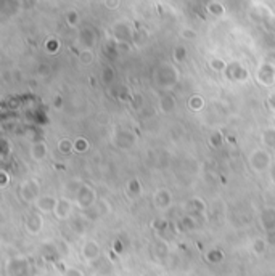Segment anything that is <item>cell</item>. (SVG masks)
Masks as SVG:
<instances>
[{"label": "cell", "instance_id": "3957f363", "mask_svg": "<svg viewBox=\"0 0 275 276\" xmlns=\"http://www.w3.org/2000/svg\"><path fill=\"white\" fill-rule=\"evenodd\" d=\"M20 194L23 198V201L26 202H36L41 198V183L36 178H28L21 183L20 186Z\"/></svg>", "mask_w": 275, "mask_h": 276}, {"label": "cell", "instance_id": "30bf717a", "mask_svg": "<svg viewBox=\"0 0 275 276\" xmlns=\"http://www.w3.org/2000/svg\"><path fill=\"white\" fill-rule=\"evenodd\" d=\"M29 154H31V158H33L34 160H37V162H41V160H44L45 158H47V154H49L47 143L42 142V140L33 143V144H31Z\"/></svg>", "mask_w": 275, "mask_h": 276}, {"label": "cell", "instance_id": "9a60e30c", "mask_svg": "<svg viewBox=\"0 0 275 276\" xmlns=\"http://www.w3.org/2000/svg\"><path fill=\"white\" fill-rule=\"evenodd\" d=\"M265 248H267V241H264V240H256L254 244H253V250H254V254H257V256L264 254Z\"/></svg>", "mask_w": 275, "mask_h": 276}, {"label": "cell", "instance_id": "44dd1931", "mask_svg": "<svg viewBox=\"0 0 275 276\" xmlns=\"http://www.w3.org/2000/svg\"><path fill=\"white\" fill-rule=\"evenodd\" d=\"M0 175H2V180H4L2 183H0V186L5 188V186H7V183H9V180H10V178H9V174H7L5 170H2V172H0Z\"/></svg>", "mask_w": 275, "mask_h": 276}, {"label": "cell", "instance_id": "5b68a950", "mask_svg": "<svg viewBox=\"0 0 275 276\" xmlns=\"http://www.w3.org/2000/svg\"><path fill=\"white\" fill-rule=\"evenodd\" d=\"M25 228L29 234H39L44 228V217L41 212H33L25 218Z\"/></svg>", "mask_w": 275, "mask_h": 276}, {"label": "cell", "instance_id": "e0dca14e", "mask_svg": "<svg viewBox=\"0 0 275 276\" xmlns=\"http://www.w3.org/2000/svg\"><path fill=\"white\" fill-rule=\"evenodd\" d=\"M87 148H89V144L84 138H78V140L74 142V151L76 152H84Z\"/></svg>", "mask_w": 275, "mask_h": 276}, {"label": "cell", "instance_id": "277c9868", "mask_svg": "<svg viewBox=\"0 0 275 276\" xmlns=\"http://www.w3.org/2000/svg\"><path fill=\"white\" fill-rule=\"evenodd\" d=\"M58 201L60 199L55 198V196L44 194L34 202V209L37 212H41V214H53L57 209V206H58Z\"/></svg>", "mask_w": 275, "mask_h": 276}, {"label": "cell", "instance_id": "6da1fadb", "mask_svg": "<svg viewBox=\"0 0 275 276\" xmlns=\"http://www.w3.org/2000/svg\"><path fill=\"white\" fill-rule=\"evenodd\" d=\"M248 162H249V167L253 168L254 172L262 174V172L270 170L273 160H272V156H270L269 151L264 150V148H257V150H253V152L249 154Z\"/></svg>", "mask_w": 275, "mask_h": 276}, {"label": "cell", "instance_id": "ac0fdd59", "mask_svg": "<svg viewBox=\"0 0 275 276\" xmlns=\"http://www.w3.org/2000/svg\"><path fill=\"white\" fill-rule=\"evenodd\" d=\"M209 142H211V144H212L214 148H217V146H220V144H222V135H220L219 132L212 134L211 138H209Z\"/></svg>", "mask_w": 275, "mask_h": 276}, {"label": "cell", "instance_id": "ffe728a7", "mask_svg": "<svg viewBox=\"0 0 275 276\" xmlns=\"http://www.w3.org/2000/svg\"><path fill=\"white\" fill-rule=\"evenodd\" d=\"M267 244L275 246V230L273 232H267Z\"/></svg>", "mask_w": 275, "mask_h": 276}, {"label": "cell", "instance_id": "7c38bea8", "mask_svg": "<svg viewBox=\"0 0 275 276\" xmlns=\"http://www.w3.org/2000/svg\"><path fill=\"white\" fill-rule=\"evenodd\" d=\"M262 143L265 146H275V127L265 128L262 132Z\"/></svg>", "mask_w": 275, "mask_h": 276}, {"label": "cell", "instance_id": "7402d4cb", "mask_svg": "<svg viewBox=\"0 0 275 276\" xmlns=\"http://www.w3.org/2000/svg\"><path fill=\"white\" fill-rule=\"evenodd\" d=\"M269 108L272 111H275V94L272 96H269Z\"/></svg>", "mask_w": 275, "mask_h": 276}, {"label": "cell", "instance_id": "ba28073f", "mask_svg": "<svg viewBox=\"0 0 275 276\" xmlns=\"http://www.w3.org/2000/svg\"><path fill=\"white\" fill-rule=\"evenodd\" d=\"M73 207H74V204L70 198H61L53 214H55V217L58 220H68L73 214Z\"/></svg>", "mask_w": 275, "mask_h": 276}, {"label": "cell", "instance_id": "52a82bcc", "mask_svg": "<svg viewBox=\"0 0 275 276\" xmlns=\"http://www.w3.org/2000/svg\"><path fill=\"white\" fill-rule=\"evenodd\" d=\"M171 204H172V194L166 188H159L155 191V194H153V206H155L156 209L164 210Z\"/></svg>", "mask_w": 275, "mask_h": 276}, {"label": "cell", "instance_id": "8fae6325", "mask_svg": "<svg viewBox=\"0 0 275 276\" xmlns=\"http://www.w3.org/2000/svg\"><path fill=\"white\" fill-rule=\"evenodd\" d=\"M261 224L267 232H273L275 230V209L273 207H267L261 214Z\"/></svg>", "mask_w": 275, "mask_h": 276}, {"label": "cell", "instance_id": "d6986e66", "mask_svg": "<svg viewBox=\"0 0 275 276\" xmlns=\"http://www.w3.org/2000/svg\"><path fill=\"white\" fill-rule=\"evenodd\" d=\"M92 60H94V55H92V52L86 50V52H82V53H81V61H82L84 64L92 63Z\"/></svg>", "mask_w": 275, "mask_h": 276}, {"label": "cell", "instance_id": "9c48e42d", "mask_svg": "<svg viewBox=\"0 0 275 276\" xmlns=\"http://www.w3.org/2000/svg\"><path fill=\"white\" fill-rule=\"evenodd\" d=\"M82 257L87 260V262H95V260L100 257V246H98V242L90 240L84 244L82 248Z\"/></svg>", "mask_w": 275, "mask_h": 276}, {"label": "cell", "instance_id": "2e32d148", "mask_svg": "<svg viewBox=\"0 0 275 276\" xmlns=\"http://www.w3.org/2000/svg\"><path fill=\"white\" fill-rule=\"evenodd\" d=\"M175 108V103H174V98H163V102H161V110L164 111V112H171L172 110Z\"/></svg>", "mask_w": 275, "mask_h": 276}, {"label": "cell", "instance_id": "5bb4252c", "mask_svg": "<svg viewBox=\"0 0 275 276\" xmlns=\"http://www.w3.org/2000/svg\"><path fill=\"white\" fill-rule=\"evenodd\" d=\"M203 98L201 96H192L188 100V106H190V110H193V111H200L203 108Z\"/></svg>", "mask_w": 275, "mask_h": 276}, {"label": "cell", "instance_id": "8992f818", "mask_svg": "<svg viewBox=\"0 0 275 276\" xmlns=\"http://www.w3.org/2000/svg\"><path fill=\"white\" fill-rule=\"evenodd\" d=\"M135 142V135L131 132V130H126V128H121L118 130L116 134H114V138H113V143L114 146L119 148V150H127L131 148Z\"/></svg>", "mask_w": 275, "mask_h": 276}, {"label": "cell", "instance_id": "603a6c76", "mask_svg": "<svg viewBox=\"0 0 275 276\" xmlns=\"http://www.w3.org/2000/svg\"><path fill=\"white\" fill-rule=\"evenodd\" d=\"M269 172H270V178H272V182L275 183V162L272 164V167H270V170H269Z\"/></svg>", "mask_w": 275, "mask_h": 276}, {"label": "cell", "instance_id": "7a4b0ae2", "mask_svg": "<svg viewBox=\"0 0 275 276\" xmlns=\"http://www.w3.org/2000/svg\"><path fill=\"white\" fill-rule=\"evenodd\" d=\"M95 204H97L95 190L89 185H82L79 193L74 198V206L81 210H90Z\"/></svg>", "mask_w": 275, "mask_h": 276}, {"label": "cell", "instance_id": "4fadbf2b", "mask_svg": "<svg viewBox=\"0 0 275 276\" xmlns=\"http://www.w3.org/2000/svg\"><path fill=\"white\" fill-rule=\"evenodd\" d=\"M58 150L63 154H70V152L74 151V142H71L70 138H63V140L58 142Z\"/></svg>", "mask_w": 275, "mask_h": 276}]
</instances>
